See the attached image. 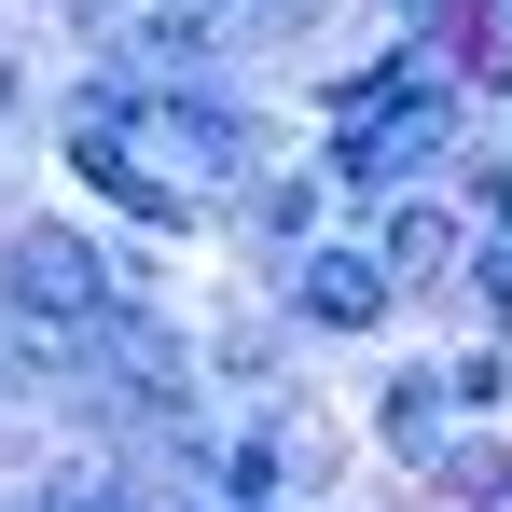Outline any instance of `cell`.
I'll return each instance as SVG.
<instances>
[{
    "mask_svg": "<svg viewBox=\"0 0 512 512\" xmlns=\"http://www.w3.org/2000/svg\"><path fill=\"white\" fill-rule=\"evenodd\" d=\"M485 305H499V319H512V250H485Z\"/></svg>",
    "mask_w": 512,
    "mask_h": 512,
    "instance_id": "obj_6",
    "label": "cell"
},
{
    "mask_svg": "<svg viewBox=\"0 0 512 512\" xmlns=\"http://www.w3.org/2000/svg\"><path fill=\"white\" fill-rule=\"evenodd\" d=\"M305 319H333V333L388 319V263H333V250H305Z\"/></svg>",
    "mask_w": 512,
    "mask_h": 512,
    "instance_id": "obj_3",
    "label": "cell"
},
{
    "mask_svg": "<svg viewBox=\"0 0 512 512\" xmlns=\"http://www.w3.org/2000/svg\"><path fill=\"white\" fill-rule=\"evenodd\" d=\"M443 263V208H388V277H429Z\"/></svg>",
    "mask_w": 512,
    "mask_h": 512,
    "instance_id": "obj_5",
    "label": "cell"
},
{
    "mask_svg": "<svg viewBox=\"0 0 512 512\" xmlns=\"http://www.w3.org/2000/svg\"><path fill=\"white\" fill-rule=\"evenodd\" d=\"M0 277H14V305H28V319H56V333L111 305V277H97V250H84V236H56V222H42V236H14V263H0Z\"/></svg>",
    "mask_w": 512,
    "mask_h": 512,
    "instance_id": "obj_2",
    "label": "cell"
},
{
    "mask_svg": "<svg viewBox=\"0 0 512 512\" xmlns=\"http://www.w3.org/2000/svg\"><path fill=\"white\" fill-rule=\"evenodd\" d=\"M443 28H457V56H471V84H512V28L485 0H443Z\"/></svg>",
    "mask_w": 512,
    "mask_h": 512,
    "instance_id": "obj_4",
    "label": "cell"
},
{
    "mask_svg": "<svg viewBox=\"0 0 512 512\" xmlns=\"http://www.w3.org/2000/svg\"><path fill=\"white\" fill-rule=\"evenodd\" d=\"M56 512H111V485H84V499H56Z\"/></svg>",
    "mask_w": 512,
    "mask_h": 512,
    "instance_id": "obj_7",
    "label": "cell"
},
{
    "mask_svg": "<svg viewBox=\"0 0 512 512\" xmlns=\"http://www.w3.org/2000/svg\"><path fill=\"white\" fill-rule=\"evenodd\" d=\"M443 139H457V111H443L429 70H374V84H346V180H374V194H388V180L429 167Z\"/></svg>",
    "mask_w": 512,
    "mask_h": 512,
    "instance_id": "obj_1",
    "label": "cell"
}]
</instances>
